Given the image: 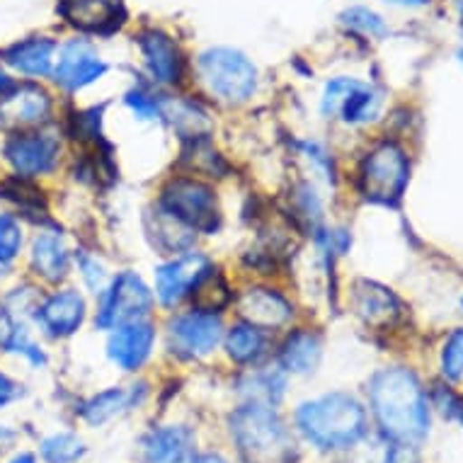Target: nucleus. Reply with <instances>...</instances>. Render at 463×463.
<instances>
[{"instance_id":"39","label":"nucleus","mask_w":463,"mask_h":463,"mask_svg":"<svg viewBox=\"0 0 463 463\" xmlns=\"http://www.w3.org/2000/svg\"><path fill=\"white\" fill-rule=\"evenodd\" d=\"M13 439H15V432L8 430L5 425H0V447H5V444H10Z\"/></svg>"},{"instance_id":"28","label":"nucleus","mask_w":463,"mask_h":463,"mask_svg":"<svg viewBox=\"0 0 463 463\" xmlns=\"http://www.w3.org/2000/svg\"><path fill=\"white\" fill-rule=\"evenodd\" d=\"M39 451L46 463H76L85 454V447L76 434L59 432L46 437Z\"/></svg>"},{"instance_id":"29","label":"nucleus","mask_w":463,"mask_h":463,"mask_svg":"<svg viewBox=\"0 0 463 463\" xmlns=\"http://www.w3.org/2000/svg\"><path fill=\"white\" fill-rule=\"evenodd\" d=\"M340 20L347 30L357 32V34H362V37L381 39L388 34V24L383 23V17L369 8L345 10V13L340 15Z\"/></svg>"},{"instance_id":"21","label":"nucleus","mask_w":463,"mask_h":463,"mask_svg":"<svg viewBox=\"0 0 463 463\" xmlns=\"http://www.w3.org/2000/svg\"><path fill=\"white\" fill-rule=\"evenodd\" d=\"M32 272L49 284H59L71 272V252L59 233H39L30 248Z\"/></svg>"},{"instance_id":"4","label":"nucleus","mask_w":463,"mask_h":463,"mask_svg":"<svg viewBox=\"0 0 463 463\" xmlns=\"http://www.w3.org/2000/svg\"><path fill=\"white\" fill-rule=\"evenodd\" d=\"M411 180V163L393 141L373 146L359 165V192L373 204L395 206Z\"/></svg>"},{"instance_id":"1","label":"nucleus","mask_w":463,"mask_h":463,"mask_svg":"<svg viewBox=\"0 0 463 463\" xmlns=\"http://www.w3.org/2000/svg\"><path fill=\"white\" fill-rule=\"evenodd\" d=\"M369 401L373 418L391 441L412 447L427 437V395L412 372L401 366L376 372L369 383Z\"/></svg>"},{"instance_id":"37","label":"nucleus","mask_w":463,"mask_h":463,"mask_svg":"<svg viewBox=\"0 0 463 463\" xmlns=\"http://www.w3.org/2000/svg\"><path fill=\"white\" fill-rule=\"evenodd\" d=\"M391 5H401V8H425L430 0H386Z\"/></svg>"},{"instance_id":"19","label":"nucleus","mask_w":463,"mask_h":463,"mask_svg":"<svg viewBox=\"0 0 463 463\" xmlns=\"http://www.w3.org/2000/svg\"><path fill=\"white\" fill-rule=\"evenodd\" d=\"M238 308L245 323H252L262 330L287 326L294 316V308L287 298L281 297L279 291L265 287H252L243 291L238 298Z\"/></svg>"},{"instance_id":"8","label":"nucleus","mask_w":463,"mask_h":463,"mask_svg":"<svg viewBox=\"0 0 463 463\" xmlns=\"http://www.w3.org/2000/svg\"><path fill=\"white\" fill-rule=\"evenodd\" d=\"M52 112L53 99L49 90L32 80H15V85L0 98V127L13 134L44 127L52 119Z\"/></svg>"},{"instance_id":"6","label":"nucleus","mask_w":463,"mask_h":463,"mask_svg":"<svg viewBox=\"0 0 463 463\" xmlns=\"http://www.w3.org/2000/svg\"><path fill=\"white\" fill-rule=\"evenodd\" d=\"M160 209H165L173 219L202 233H213L221 223L216 194L206 183L197 177H175L170 180L160 197Z\"/></svg>"},{"instance_id":"10","label":"nucleus","mask_w":463,"mask_h":463,"mask_svg":"<svg viewBox=\"0 0 463 463\" xmlns=\"http://www.w3.org/2000/svg\"><path fill=\"white\" fill-rule=\"evenodd\" d=\"M320 112L326 117L340 114L347 124H366L379 112V95L357 78H333L323 90Z\"/></svg>"},{"instance_id":"32","label":"nucleus","mask_w":463,"mask_h":463,"mask_svg":"<svg viewBox=\"0 0 463 463\" xmlns=\"http://www.w3.org/2000/svg\"><path fill=\"white\" fill-rule=\"evenodd\" d=\"M78 269H80V277H83L85 287L90 288L95 297L105 291V267L99 265L98 258H92V255H80V260H78Z\"/></svg>"},{"instance_id":"20","label":"nucleus","mask_w":463,"mask_h":463,"mask_svg":"<svg viewBox=\"0 0 463 463\" xmlns=\"http://www.w3.org/2000/svg\"><path fill=\"white\" fill-rule=\"evenodd\" d=\"M194 434L190 427L167 425L153 430L144 441V463H190Z\"/></svg>"},{"instance_id":"15","label":"nucleus","mask_w":463,"mask_h":463,"mask_svg":"<svg viewBox=\"0 0 463 463\" xmlns=\"http://www.w3.org/2000/svg\"><path fill=\"white\" fill-rule=\"evenodd\" d=\"M156 345V327L146 318L129 320L112 327L107 340V357L122 372H137L148 362Z\"/></svg>"},{"instance_id":"17","label":"nucleus","mask_w":463,"mask_h":463,"mask_svg":"<svg viewBox=\"0 0 463 463\" xmlns=\"http://www.w3.org/2000/svg\"><path fill=\"white\" fill-rule=\"evenodd\" d=\"M59 13L76 30L105 34L119 27L124 5L122 0H59Z\"/></svg>"},{"instance_id":"33","label":"nucleus","mask_w":463,"mask_h":463,"mask_svg":"<svg viewBox=\"0 0 463 463\" xmlns=\"http://www.w3.org/2000/svg\"><path fill=\"white\" fill-rule=\"evenodd\" d=\"M298 204H301L304 216H308V219H320V199L311 184H304L298 190Z\"/></svg>"},{"instance_id":"25","label":"nucleus","mask_w":463,"mask_h":463,"mask_svg":"<svg viewBox=\"0 0 463 463\" xmlns=\"http://www.w3.org/2000/svg\"><path fill=\"white\" fill-rule=\"evenodd\" d=\"M228 357L238 364H258L267 354V333L252 323H238L226 333Z\"/></svg>"},{"instance_id":"11","label":"nucleus","mask_w":463,"mask_h":463,"mask_svg":"<svg viewBox=\"0 0 463 463\" xmlns=\"http://www.w3.org/2000/svg\"><path fill=\"white\" fill-rule=\"evenodd\" d=\"M212 260L202 252H183L156 269V297L163 306L173 308L194 294L206 274L212 272Z\"/></svg>"},{"instance_id":"16","label":"nucleus","mask_w":463,"mask_h":463,"mask_svg":"<svg viewBox=\"0 0 463 463\" xmlns=\"http://www.w3.org/2000/svg\"><path fill=\"white\" fill-rule=\"evenodd\" d=\"M138 49L144 56L148 76L160 85H175L183 78L184 59L180 46L170 34L160 30H148L138 37Z\"/></svg>"},{"instance_id":"43","label":"nucleus","mask_w":463,"mask_h":463,"mask_svg":"<svg viewBox=\"0 0 463 463\" xmlns=\"http://www.w3.org/2000/svg\"><path fill=\"white\" fill-rule=\"evenodd\" d=\"M461 306H463V298H461Z\"/></svg>"},{"instance_id":"14","label":"nucleus","mask_w":463,"mask_h":463,"mask_svg":"<svg viewBox=\"0 0 463 463\" xmlns=\"http://www.w3.org/2000/svg\"><path fill=\"white\" fill-rule=\"evenodd\" d=\"M88 313L85 298L76 288H61L53 291L49 297L39 298L37 308H34V323L44 335L61 340V337H71L80 330Z\"/></svg>"},{"instance_id":"12","label":"nucleus","mask_w":463,"mask_h":463,"mask_svg":"<svg viewBox=\"0 0 463 463\" xmlns=\"http://www.w3.org/2000/svg\"><path fill=\"white\" fill-rule=\"evenodd\" d=\"M107 73V63L85 39H71L56 52L52 78L66 92H78Z\"/></svg>"},{"instance_id":"13","label":"nucleus","mask_w":463,"mask_h":463,"mask_svg":"<svg viewBox=\"0 0 463 463\" xmlns=\"http://www.w3.org/2000/svg\"><path fill=\"white\" fill-rule=\"evenodd\" d=\"M170 342L184 357H206L223 340V323L209 311H190L175 316L167 326Z\"/></svg>"},{"instance_id":"30","label":"nucleus","mask_w":463,"mask_h":463,"mask_svg":"<svg viewBox=\"0 0 463 463\" xmlns=\"http://www.w3.org/2000/svg\"><path fill=\"white\" fill-rule=\"evenodd\" d=\"M441 373L449 381H458L463 376V327L449 335L441 350Z\"/></svg>"},{"instance_id":"24","label":"nucleus","mask_w":463,"mask_h":463,"mask_svg":"<svg viewBox=\"0 0 463 463\" xmlns=\"http://www.w3.org/2000/svg\"><path fill=\"white\" fill-rule=\"evenodd\" d=\"M0 350L20 354L34 366L46 364V354L42 352V347L32 340L23 320L17 318L13 311H8L5 306L0 308Z\"/></svg>"},{"instance_id":"9","label":"nucleus","mask_w":463,"mask_h":463,"mask_svg":"<svg viewBox=\"0 0 463 463\" xmlns=\"http://www.w3.org/2000/svg\"><path fill=\"white\" fill-rule=\"evenodd\" d=\"M3 153L20 177H42L59 167L61 144L49 131H17L8 138Z\"/></svg>"},{"instance_id":"38","label":"nucleus","mask_w":463,"mask_h":463,"mask_svg":"<svg viewBox=\"0 0 463 463\" xmlns=\"http://www.w3.org/2000/svg\"><path fill=\"white\" fill-rule=\"evenodd\" d=\"M13 85H15V78H10L5 71H0V98H3Z\"/></svg>"},{"instance_id":"27","label":"nucleus","mask_w":463,"mask_h":463,"mask_svg":"<svg viewBox=\"0 0 463 463\" xmlns=\"http://www.w3.org/2000/svg\"><path fill=\"white\" fill-rule=\"evenodd\" d=\"M24 228L15 213H0V269H10L23 255Z\"/></svg>"},{"instance_id":"40","label":"nucleus","mask_w":463,"mask_h":463,"mask_svg":"<svg viewBox=\"0 0 463 463\" xmlns=\"http://www.w3.org/2000/svg\"><path fill=\"white\" fill-rule=\"evenodd\" d=\"M10 463H37V458H34L32 454H17Z\"/></svg>"},{"instance_id":"31","label":"nucleus","mask_w":463,"mask_h":463,"mask_svg":"<svg viewBox=\"0 0 463 463\" xmlns=\"http://www.w3.org/2000/svg\"><path fill=\"white\" fill-rule=\"evenodd\" d=\"M127 105L131 107V112L137 114L138 119H146V122H153V119L163 117V107H160L158 99L144 90H131L127 95Z\"/></svg>"},{"instance_id":"23","label":"nucleus","mask_w":463,"mask_h":463,"mask_svg":"<svg viewBox=\"0 0 463 463\" xmlns=\"http://www.w3.org/2000/svg\"><path fill=\"white\" fill-rule=\"evenodd\" d=\"M320 354H323V345L318 335L311 330H297L288 335L281 347V369L291 373H311L318 366Z\"/></svg>"},{"instance_id":"22","label":"nucleus","mask_w":463,"mask_h":463,"mask_svg":"<svg viewBox=\"0 0 463 463\" xmlns=\"http://www.w3.org/2000/svg\"><path fill=\"white\" fill-rule=\"evenodd\" d=\"M354 306L357 313L366 323L379 326V323H393L401 316V301L395 298L391 288L373 284V281H362L354 294Z\"/></svg>"},{"instance_id":"18","label":"nucleus","mask_w":463,"mask_h":463,"mask_svg":"<svg viewBox=\"0 0 463 463\" xmlns=\"http://www.w3.org/2000/svg\"><path fill=\"white\" fill-rule=\"evenodd\" d=\"M59 44L52 37H27L3 52V61L15 73L27 78H49L56 63Z\"/></svg>"},{"instance_id":"34","label":"nucleus","mask_w":463,"mask_h":463,"mask_svg":"<svg viewBox=\"0 0 463 463\" xmlns=\"http://www.w3.org/2000/svg\"><path fill=\"white\" fill-rule=\"evenodd\" d=\"M437 401H439L441 411L447 412V415H451V418H456L463 425V401L458 398V395L439 388V391H437Z\"/></svg>"},{"instance_id":"7","label":"nucleus","mask_w":463,"mask_h":463,"mask_svg":"<svg viewBox=\"0 0 463 463\" xmlns=\"http://www.w3.org/2000/svg\"><path fill=\"white\" fill-rule=\"evenodd\" d=\"M153 308V291L146 287V281L137 272L117 274L105 291L99 294L98 327L112 330V327L129 323V320L146 318Z\"/></svg>"},{"instance_id":"36","label":"nucleus","mask_w":463,"mask_h":463,"mask_svg":"<svg viewBox=\"0 0 463 463\" xmlns=\"http://www.w3.org/2000/svg\"><path fill=\"white\" fill-rule=\"evenodd\" d=\"M190 463H228V461L219 454H202V456H192Z\"/></svg>"},{"instance_id":"42","label":"nucleus","mask_w":463,"mask_h":463,"mask_svg":"<svg viewBox=\"0 0 463 463\" xmlns=\"http://www.w3.org/2000/svg\"><path fill=\"white\" fill-rule=\"evenodd\" d=\"M461 24H463V3H461Z\"/></svg>"},{"instance_id":"3","label":"nucleus","mask_w":463,"mask_h":463,"mask_svg":"<svg viewBox=\"0 0 463 463\" xmlns=\"http://www.w3.org/2000/svg\"><path fill=\"white\" fill-rule=\"evenodd\" d=\"M197 73L206 90L228 105H243L258 90L255 63L231 46H212L199 53Z\"/></svg>"},{"instance_id":"5","label":"nucleus","mask_w":463,"mask_h":463,"mask_svg":"<svg viewBox=\"0 0 463 463\" xmlns=\"http://www.w3.org/2000/svg\"><path fill=\"white\" fill-rule=\"evenodd\" d=\"M231 432L250 458H277L287 451L288 432L269 402H250L231 418Z\"/></svg>"},{"instance_id":"2","label":"nucleus","mask_w":463,"mask_h":463,"mask_svg":"<svg viewBox=\"0 0 463 463\" xmlns=\"http://www.w3.org/2000/svg\"><path fill=\"white\" fill-rule=\"evenodd\" d=\"M297 425L313 447L350 449L366 434V412L352 395L327 393L298 408Z\"/></svg>"},{"instance_id":"26","label":"nucleus","mask_w":463,"mask_h":463,"mask_svg":"<svg viewBox=\"0 0 463 463\" xmlns=\"http://www.w3.org/2000/svg\"><path fill=\"white\" fill-rule=\"evenodd\" d=\"M137 401V386L134 391H124V388H107L102 393L92 395L90 401L80 408L85 422H90L92 427L105 425L107 420H112L114 415H119L127 408H131Z\"/></svg>"},{"instance_id":"35","label":"nucleus","mask_w":463,"mask_h":463,"mask_svg":"<svg viewBox=\"0 0 463 463\" xmlns=\"http://www.w3.org/2000/svg\"><path fill=\"white\" fill-rule=\"evenodd\" d=\"M17 395H20V386L10 379L8 373L0 372V411L8 408L13 401H17Z\"/></svg>"},{"instance_id":"41","label":"nucleus","mask_w":463,"mask_h":463,"mask_svg":"<svg viewBox=\"0 0 463 463\" xmlns=\"http://www.w3.org/2000/svg\"><path fill=\"white\" fill-rule=\"evenodd\" d=\"M458 61H461V66H463V49H461V52H458Z\"/></svg>"}]
</instances>
